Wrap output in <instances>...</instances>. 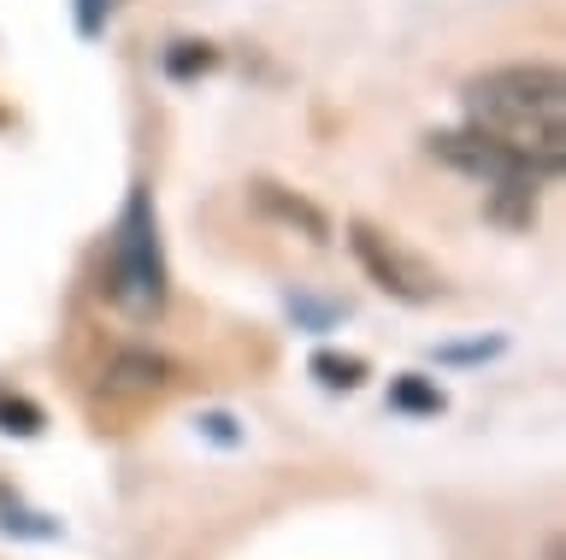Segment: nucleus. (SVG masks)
Segmentation results:
<instances>
[{
  "mask_svg": "<svg viewBox=\"0 0 566 560\" xmlns=\"http://www.w3.org/2000/svg\"><path fill=\"white\" fill-rule=\"evenodd\" d=\"M254 201H260L272 219H283V224H301V236H313V242H325V236H331V219L318 213L313 201L290 196L283 183H254Z\"/></svg>",
  "mask_w": 566,
  "mask_h": 560,
  "instance_id": "4",
  "label": "nucleus"
},
{
  "mask_svg": "<svg viewBox=\"0 0 566 560\" xmlns=\"http://www.w3.org/2000/svg\"><path fill=\"white\" fill-rule=\"evenodd\" d=\"M467 125L495 136L502 148L537 160L543 171L560 178L566 160V77L560 65L520 60V65H490L467 77Z\"/></svg>",
  "mask_w": 566,
  "mask_h": 560,
  "instance_id": "1",
  "label": "nucleus"
},
{
  "mask_svg": "<svg viewBox=\"0 0 566 560\" xmlns=\"http://www.w3.org/2000/svg\"><path fill=\"white\" fill-rule=\"evenodd\" d=\"M0 531L7 537H60V525L42 519V514H12L7 507V514H0Z\"/></svg>",
  "mask_w": 566,
  "mask_h": 560,
  "instance_id": "11",
  "label": "nucleus"
},
{
  "mask_svg": "<svg viewBox=\"0 0 566 560\" xmlns=\"http://www.w3.org/2000/svg\"><path fill=\"white\" fill-rule=\"evenodd\" d=\"M113 7H118V0H77V30H83V36H101L106 19H113Z\"/></svg>",
  "mask_w": 566,
  "mask_h": 560,
  "instance_id": "14",
  "label": "nucleus"
},
{
  "mask_svg": "<svg viewBox=\"0 0 566 560\" xmlns=\"http://www.w3.org/2000/svg\"><path fill=\"white\" fill-rule=\"evenodd\" d=\"M101 289L130 319H159L171 302V266H166V242H159V213H154L148 183H130V196H124L118 219H113Z\"/></svg>",
  "mask_w": 566,
  "mask_h": 560,
  "instance_id": "2",
  "label": "nucleus"
},
{
  "mask_svg": "<svg viewBox=\"0 0 566 560\" xmlns=\"http://www.w3.org/2000/svg\"><path fill=\"white\" fill-rule=\"evenodd\" d=\"M42 425H48V413L35 408L30 395L0 390V431H7V436H42Z\"/></svg>",
  "mask_w": 566,
  "mask_h": 560,
  "instance_id": "8",
  "label": "nucleus"
},
{
  "mask_svg": "<svg viewBox=\"0 0 566 560\" xmlns=\"http://www.w3.org/2000/svg\"><path fill=\"white\" fill-rule=\"evenodd\" d=\"M0 125H7V113H0Z\"/></svg>",
  "mask_w": 566,
  "mask_h": 560,
  "instance_id": "15",
  "label": "nucleus"
},
{
  "mask_svg": "<svg viewBox=\"0 0 566 560\" xmlns=\"http://www.w3.org/2000/svg\"><path fill=\"white\" fill-rule=\"evenodd\" d=\"M166 378H171V366L159 360V355H148V348H130V355H118L113 372H106V383H113V390H136V395L166 390Z\"/></svg>",
  "mask_w": 566,
  "mask_h": 560,
  "instance_id": "5",
  "label": "nucleus"
},
{
  "mask_svg": "<svg viewBox=\"0 0 566 560\" xmlns=\"http://www.w3.org/2000/svg\"><path fill=\"white\" fill-rule=\"evenodd\" d=\"M212 65H219V54H212L207 42H171V47H166V72H171L177 83L201 77V72H212Z\"/></svg>",
  "mask_w": 566,
  "mask_h": 560,
  "instance_id": "9",
  "label": "nucleus"
},
{
  "mask_svg": "<svg viewBox=\"0 0 566 560\" xmlns=\"http://www.w3.org/2000/svg\"><path fill=\"white\" fill-rule=\"evenodd\" d=\"M307 372L325 383L331 395H354V390H360V383L371 378V366H366L360 355H336V348H318V355L307 360Z\"/></svg>",
  "mask_w": 566,
  "mask_h": 560,
  "instance_id": "7",
  "label": "nucleus"
},
{
  "mask_svg": "<svg viewBox=\"0 0 566 560\" xmlns=\"http://www.w3.org/2000/svg\"><path fill=\"white\" fill-rule=\"evenodd\" d=\"M195 425H201V436H212L219 448H237L242 443V431H237V419H230V413H201Z\"/></svg>",
  "mask_w": 566,
  "mask_h": 560,
  "instance_id": "13",
  "label": "nucleus"
},
{
  "mask_svg": "<svg viewBox=\"0 0 566 560\" xmlns=\"http://www.w3.org/2000/svg\"><path fill=\"white\" fill-rule=\"evenodd\" d=\"M290 313H295L307 330H331V325H336V307H331V302H307V295H290Z\"/></svg>",
  "mask_w": 566,
  "mask_h": 560,
  "instance_id": "12",
  "label": "nucleus"
},
{
  "mask_svg": "<svg viewBox=\"0 0 566 560\" xmlns=\"http://www.w3.org/2000/svg\"><path fill=\"white\" fill-rule=\"evenodd\" d=\"M348 254L360 260V272L389 295V302L431 307V302H442V289H449L431 260L413 254L401 236H389L384 224H371V219H348Z\"/></svg>",
  "mask_w": 566,
  "mask_h": 560,
  "instance_id": "3",
  "label": "nucleus"
},
{
  "mask_svg": "<svg viewBox=\"0 0 566 560\" xmlns=\"http://www.w3.org/2000/svg\"><path fill=\"white\" fill-rule=\"evenodd\" d=\"M502 337H478V342H449V348H437V360L442 366H478V360H495L502 355Z\"/></svg>",
  "mask_w": 566,
  "mask_h": 560,
  "instance_id": "10",
  "label": "nucleus"
},
{
  "mask_svg": "<svg viewBox=\"0 0 566 560\" xmlns=\"http://www.w3.org/2000/svg\"><path fill=\"white\" fill-rule=\"evenodd\" d=\"M389 408L407 413V419H437L442 408H449V395H442V383H437V378L401 372L396 383H389Z\"/></svg>",
  "mask_w": 566,
  "mask_h": 560,
  "instance_id": "6",
  "label": "nucleus"
}]
</instances>
